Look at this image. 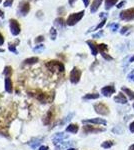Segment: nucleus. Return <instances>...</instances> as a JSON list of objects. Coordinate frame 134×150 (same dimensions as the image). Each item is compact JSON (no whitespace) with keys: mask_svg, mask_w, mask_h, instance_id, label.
<instances>
[{"mask_svg":"<svg viewBox=\"0 0 134 150\" xmlns=\"http://www.w3.org/2000/svg\"><path fill=\"white\" fill-rule=\"evenodd\" d=\"M45 66L48 70H50L52 72H60V73H62L65 70L64 64L60 61H57V60H51V61L46 62Z\"/></svg>","mask_w":134,"mask_h":150,"instance_id":"nucleus-1","label":"nucleus"},{"mask_svg":"<svg viewBox=\"0 0 134 150\" xmlns=\"http://www.w3.org/2000/svg\"><path fill=\"white\" fill-rule=\"evenodd\" d=\"M84 14H85L84 10H81V11H79V12H75V13H71L67 17L66 25H68V26H74L75 24H77L82 18H83Z\"/></svg>","mask_w":134,"mask_h":150,"instance_id":"nucleus-2","label":"nucleus"},{"mask_svg":"<svg viewBox=\"0 0 134 150\" xmlns=\"http://www.w3.org/2000/svg\"><path fill=\"white\" fill-rule=\"evenodd\" d=\"M30 11V3L26 0H22L20 3L18 4V8H17V13L18 15L26 16Z\"/></svg>","mask_w":134,"mask_h":150,"instance_id":"nucleus-3","label":"nucleus"},{"mask_svg":"<svg viewBox=\"0 0 134 150\" xmlns=\"http://www.w3.org/2000/svg\"><path fill=\"white\" fill-rule=\"evenodd\" d=\"M81 75H82L81 70H80L78 67H74V68L70 71V74H69L70 82H71L72 84H77L80 81Z\"/></svg>","mask_w":134,"mask_h":150,"instance_id":"nucleus-4","label":"nucleus"},{"mask_svg":"<svg viewBox=\"0 0 134 150\" xmlns=\"http://www.w3.org/2000/svg\"><path fill=\"white\" fill-rule=\"evenodd\" d=\"M94 110L97 114L101 115V116H107L109 114V108L106 104L102 103V102H99V103H96L94 104Z\"/></svg>","mask_w":134,"mask_h":150,"instance_id":"nucleus-5","label":"nucleus"},{"mask_svg":"<svg viewBox=\"0 0 134 150\" xmlns=\"http://www.w3.org/2000/svg\"><path fill=\"white\" fill-rule=\"evenodd\" d=\"M9 28H10V32L13 36L19 35V33L21 32L20 24H19V22L16 20V19L12 18L9 20Z\"/></svg>","mask_w":134,"mask_h":150,"instance_id":"nucleus-6","label":"nucleus"},{"mask_svg":"<svg viewBox=\"0 0 134 150\" xmlns=\"http://www.w3.org/2000/svg\"><path fill=\"white\" fill-rule=\"evenodd\" d=\"M120 19L125 21H131L134 20V8H129L126 10H123L120 13Z\"/></svg>","mask_w":134,"mask_h":150,"instance_id":"nucleus-7","label":"nucleus"},{"mask_svg":"<svg viewBox=\"0 0 134 150\" xmlns=\"http://www.w3.org/2000/svg\"><path fill=\"white\" fill-rule=\"evenodd\" d=\"M105 131V128H101V127H96V126H92V125H84L83 126V132L86 134H90V133H100Z\"/></svg>","mask_w":134,"mask_h":150,"instance_id":"nucleus-8","label":"nucleus"},{"mask_svg":"<svg viewBox=\"0 0 134 150\" xmlns=\"http://www.w3.org/2000/svg\"><path fill=\"white\" fill-rule=\"evenodd\" d=\"M115 87H114L113 84H110V85L104 86L103 88H101V94L105 97H110L112 94L115 93Z\"/></svg>","mask_w":134,"mask_h":150,"instance_id":"nucleus-9","label":"nucleus"},{"mask_svg":"<svg viewBox=\"0 0 134 150\" xmlns=\"http://www.w3.org/2000/svg\"><path fill=\"white\" fill-rule=\"evenodd\" d=\"M87 45L89 46L90 50H91V54L93 55V56H96L97 54H98V44H96V42L93 40H87L86 41Z\"/></svg>","mask_w":134,"mask_h":150,"instance_id":"nucleus-10","label":"nucleus"},{"mask_svg":"<svg viewBox=\"0 0 134 150\" xmlns=\"http://www.w3.org/2000/svg\"><path fill=\"white\" fill-rule=\"evenodd\" d=\"M83 123H93V124H98V125H106L107 121L103 118H92V119H87L82 121Z\"/></svg>","mask_w":134,"mask_h":150,"instance_id":"nucleus-11","label":"nucleus"},{"mask_svg":"<svg viewBox=\"0 0 134 150\" xmlns=\"http://www.w3.org/2000/svg\"><path fill=\"white\" fill-rule=\"evenodd\" d=\"M114 101L119 104H126L128 100H127V98H126V96L124 95L123 92H119L117 95L114 97Z\"/></svg>","mask_w":134,"mask_h":150,"instance_id":"nucleus-12","label":"nucleus"},{"mask_svg":"<svg viewBox=\"0 0 134 150\" xmlns=\"http://www.w3.org/2000/svg\"><path fill=\"white\" fill-rule=\"evenodd\" d=\"M36 98L38 99V100L40 101V102L42 103H47L49 102V101H51L53 99V95H48V94H44V93H41L39 94V95L36 96Z\"/></svg>","mask_w":134,"mask_h":150,"instance_id":"nucleus-13","label":"nucleus"},{"mask_svg":"<svg viewBox=\"0 0 134 150\" xmlns=\"http://www.w3.org/2000/svg\"><path fill=\"white\" fill-rule=\"evenodd\" d=\"M102 1L103 0H93L91 3V7H90V12L91 13H95V12L98 10L99 7H100Z\"/></svg>","mask_w":134,"mask_h":150,"instance_id":"nucleus-14","label":"nucleus"},{"mask_svg":"<svg viewBox=\"0 0 134 150\" xmlns=\"http://www.w3.org/2000/svg\"><path fill=\"white\" fill-rule=\"evenodd\" d=\"M67 138V135H65L64 133H57V134L55 135L54 137H53V143L55 145H57L58 143H61L62 140Z\"/></svg>","mask_w":134,"mask_h":150,"instance_id":"nucleus-15","label":"nucleus"},{"mask_svg":"<svg viewBox=\"0 0 134 150\" xmlns=\"http://www.w3.org/2000/svg\"><path fill=\"white\" fill-rule=\"evenodd\" d=\"M5 90L8 93H11L13 91V84H12V81L9 77L5 78Z\"/></svg>","mask_w":134,"mask_h":150,"instance_id":"nucleus-16","label":"nucleus"},{"mask_svg":"<svg viewBox=\"0 0 134 150\" xmlns=\"http://www.w3.org/2000/svg\"><path fill=\"white\" fill-rule=\"evenodd\" d=\"M54 25L56 26V27L59 28V29L63 28L65 25H66V21H65L62 17H58V18H56L54 20Z\"/></svg>","mask_w":134,"mask_h":150,"instance_id":"nucleus-17","label":"nucleus"},{"mask_svg":"<svg viewBox=\"0 0 134 150\" xmlns=\"http://www.w3.org/2000/svg\"><path fill=\"white\" fill-rule=\"evenodd\" d=\"M121 91H122L123 93H125L130 100H134V91H132L131 89L127 88V87H124V86L121 87Z\"/></svg>","mask_w":134,"mask_h":150,"instance_id":"nucleus-18","label":"nucleus"},{"mask_svg":"<svg viewBox=\"0 0 134 150\" xmlns=\"http://www.w3.org/2000/svg\"><path fill=\"white\" fill-rule=\"evenodd\" d=\"M79 130V127L77 124H69L68 126L66 127V132H69V133H73V134H75V133H77Z\"/></svg>","mask_w":134,"mask_h":150,"instance_id":"nucleus-19","label":"nucleus"},{"mask_svg":"<svg viewBox=\"0 0 134 150\" xmlns=\"http://www.w3.org/2000/svg\"><path fill=\"white\" fill-rule=\"evenodd\" d=\"M106 20H107V18H103L101 20V22H99L98 24H97L96 26H95L94 28H90L88 31H87V33H89V32H92V31H96V30H99V29H101L102 27H103L104 25H105V23H106Z\"/></svg>","mask_w":134,"mask_h":150,"instance_id":"nucleus-20","label":"nucleus"},{"mask_svg":"<svg viewBox=\"0 0 134 150\" xmlns=\"http://www.w3.org/2000/svg\"><path fill=\"white\" fill-rule=\"evenodd\" d=\"M19 44V40H16L15 42H9L8 43V49L10 50L11 52H13L14 54H17V50H16V47H17V45Z\"/></svg>","mask_w":134,"mask_h":150,"instance_id":"nucleus-21","label":"nucleus"},{"mask_svg":"<svg viewBox=\"0 0 134 150\" xmlns=\"http://www.w3.org/2000/svg\"><path fill=\"white\" fill-rule=\"evenodd\" d=\"M38 61H39L38 57H30V58H27V59L24 60L23 63H24V64H26V65H31V64L37 63Z\"/></svg>","mask_w":134,"mask_h":150,"instance_id":"nucleus-22","label":"nucleus"},{"mask_svg":"<svg viewBox=\"0 0 134 150\" xmlns=\"http://www.w3.org/2000/svg\"><path fill=\"white\" fill-rule=\"evenodd\" d=\"M118 0H105V9L106 10H109L111 7H113L117 3Z\"/></svg>","mask_w":134,"mask_h":150,"instance_id":"nucleus-23","label":"nucleus"},{"mask_svg":"<svg viewBox=\"0 0 134 150\" xmlns=\"http://www.w3.org/2000/svg\"><path fill=\"white\" fill-rule=\"evenodd\" d=\"M99 94L98 93H88L85 96H83V99L85 100H91V99H98Z\"/></svg>","mask_w":134,"mask_h":150,"instance_id":"nucleus-24","label":"nucleus"},{"mask_svg":"<svg viewBox=\"0 0 134 150\" xmlns=\"http://www.w3.org/2000/svg\"><path fill=\"white\" fill-rule=\"evenodd\" d=\"M132 28H133L132 25H125V26H123V27L121 28V30H120V34H122V35L128 34Z\"/></svg>","mask_w":134,"mask_h":150,"instance_id":"nucleus-25","label":"nucleus"},{"mask_svg":"<svg viewBox=\"0 0 134 150\" xmlns=\"http://www.w3.org/2000/svg\"><path fill=\"white\" fill-rule=\"evenodd\" d=\"M40 141H41V139H40V138H35V139L31 140L30 142H28V144L30 145L31 148H32V149H35L36 147H37L38 145L40 144Z\"/></svg>","mask_w":134,"mask_h":150,"instance_id":"nucleus-26","label":"nucleus"},{"mask_svg":"<svg viewBox=\"0 0 134 150\" xmlns=\"http://www.w3.org/2000/svg\"><path fill=\"white\" fill-rule=\"evenodd\" d=\"M113 145H114L113 141H111V140H106V141L102 142L101 147H102V148H104V149H109V148H111Z\"/></svg>","mask_w":134,"mask_h":150,"instance_id":"nucleus-27","label":"nucleus"},{"mask_svg":"<svg viewBox=\"0 0 134 150\" xmlns=\"http://www.w3.org/2000/svg\"><path fill=\"white\" fill-rule=\"evenodd\" d=\"M3 75L5 77H10L12 75V67L11 66H5V67H4Z\"/></svg>","mask_w":134,"mask_h":150,"instance_id":"nucleus-28","label":"nucleus"},{"mask_svg":"<svg viewBox=\"0 0 134 150\" xmlns=\"http://www.w3.org/2000/svg\"><path fill=\"white\" fill-rule=\"evenodd\" d=\"M98 50L101 53H106V51H108V46L104 43H101V44H98Z\"/></svg>","mask_w":134,"mask_h":150,"instance_id":"nucleus-29","label":"nucleus"},{"mask_svg":"<svg viewBox=\"0 0 134 150\" xmlns=\"http://www.w3.org/2000/svg\"><path fill=\"white\" fill-rule=\"evenodd\" d=\"M52 112H53V110L52 109H50L49 111H48V113H47V115H46V119L44 120V123L45 124H48V123L50 122V120L52 119V117H53V114H52Z\"/></svg>","mask_w":134,"mask_h":150,"instance_id":"nucleus-30","label":"nucleus"},{"mask_svg":"<svg viewBox=\"0 0 134 150\" xmlns=\"http://www.w3.org/2000/svg\"><path fill=\"white\" fill-rule=\"evenodd\" d=\"M56 36H57V30H56L54 27H51V29H50V37H51V39L55 40Z\"/></svg>","mask_w":134,"mask_h":150,"instance_id":"nucleus-31","label":"nucleus"},{"mask_svg":"<svg viewBox=\"0 0 134 150\" xmlns=\"http://www.w3.org/2000/svg\"><path fill=\"white\" fill-rule=\"evenodd\" d=\"M112 131L114 133H116V134H122L123 130H122V127L120 126V125H118V126H115L112 129Z\"/></svg>","mask_w":134,"mask_h":150,"instance_id":"nucleus-32","label":"nucleus"},{"mask_svg":"<svg viewBox=\"0 0 134 150\" xmlns=\"http://www.w3.org/2000/svg\"><path fill=\"white\" fill-rule=\"evenodd\" d=\"M45 49V46L43 44H39V45H37V46H35L33 48V51L34 52H40V51H42V50H44Z\"/></svg>","mask_w":134,"mask_h":150,"instance_id":"nucleus-33","label":"nucleus"},{"mask_svg":"<svg viewBox=\"0 0 134 150\" xmlns=\"http://www.w3.org/2000/svg\"><path fill=\"white\" fill-rule=\"evenodd\" d=\"M108 27H110V28H111V30L113 31V32H115V31H117V29L119 28V24H118V23L109 24Z\"/></svg>","mask_w":134,"mask_h":150,"instance_id":"nucleus-34","label":"nucleus"},{"mask_svg":"<svg viewBox=\"0 0 134 150\" xmlns=\"http://www.w3.org/2000/svg\"><path fill=\"white\" fill-rule=\"evenodd\" d=\"M43 41H44V36L39 35V36H37V37L35 38L34 42H35V43H40V42H43Z\"/></svg>","mask_w":134,"mask_h":150,"instance_id":"nucleus-35","label":"nucleus"},{"mask_svg":"<svg viewBox=\"0 0 134 150\" xmlns=\"http://www.w3.org/2000/svg\"><path fill=\"white\" fill-rule=\"evenodd\" d=\"M13 1L14 0H5V1L3 2V5L5 7H10L12 4H13Z\"/></svg>","mask_w":134,"mask_h":150,"instance_id":"nucleus-36","label":"nucleus"},{"mask_svg":"<svg viewBox=\"0 0 134 150\" xmlns=\"http://www.w3.org/2000/svg\"><path fill=\"white\" fill-rule=\"evenodd\" d=\"M101 55H102V57L104 58L105 60H113V57H111L109 54H107V53H101Z\"/></svg>","mask_w":134,"mask_h":150,"instance_id":"nucleus-37","label":"nucleus"},{"mask_svg":"<svg viewBox=\"0 0 134 150\" xmlns=\"http://www.w3.org/2000/svg\"><path fill=\"white\" fill-rule=\"evenodd\" d=\"M127 78H128V80H130V81H133V82H134V69L130 72V73L128 74Z\"/></svg>","mask_w":134,"mask_h":150,"instance_id":"nucleus-38","label":"nucleus"},{"mask_svg":"<svg viewBox=\"0 0 134 150\" xmlns=\"http://www.w3.org/2000/svg\"><path fill=\"white\" fill-rule=\"evenodd\" d=\"M102 35H103V30H100L98 33H96V34H94L92 36V38H99V37H101Z\"/></svg>","mask_w":134,"mask_h":150,"instance_id":"nucleus-39","label":"nucleus"},{"mask_svg":"<svg viewBox=\"0 0 134 150\" xmlns=\"http://www.w3.org/2000/svg\"><path fill=\"white\" fill-rule=\"evenodd\" d=\"M129 130H130L131 133H134V121L130 123V125H129Z\"/></svg>","mask_w":134,"mask_h":150,"instance_id":"nucleus-40","label":"nucleus"},{"mask_svg":"<svg viewBox=\"0 0 134 150\" xmlns=\"http://www.w3.org/2000/svg\"><path fill=\"white\" fill-rule=\"evenodd\" d=\"M125 3H126V1H125V0H123V1H121L120 3H118L116 7H117V8H121V7H122L123 5H125Z\"/></svg>","mask_w":134,"mask_h":150,"instance_id":"nucleus-41","label":"nucleus"},{"mask_svg":"<svg viewBox=\"0 0 134 150\" xmlns=\"http://www.w3.org/2000/svg\"><path fill=\"white\" fill-rule=\"evenodd\" d=\"M3 43H4V37H3V35L1 34V32H0V46L3 45Z\"/></svg>","mask_w":134,"mask_h":150,"instance_id":"nucleus-42","label":"nucleus"},{"mask_svg":"<svg viewBox=\"0 0 134 150\" xmlns=\"http://www.w3.org/2000/svg\"><path fill=\"white\" fill-rule=\"evenodd\" d=\"M76 1H77V0H68V3H69V5H70V6H73V5H74V3H75Z\"/></svg>","mask_w":134,"mask_h":150,"instance_id":"nucleus-43","label":"nucleus"},{"mask_svg":"<svg viewBox=\"0 0 134 150\" xmlns=\"http://www.w3.org/2000/svg\"><path fill=\"white\" fill-rule=\"evenodd\" d=\"M83 1V3H84V6L85 7H87L89 5V2H90V0H82Z\"/></svg>","mask_w":134,"mask_h":150,"instance_id":"nucleus-44","label":"nucleus"},{"mask_svg":"<svg viewBox=\"0 0 134 150\" xmlns=\"http://www.w3.org/2000/svg\"><path fill=\"white\" fill-rule=\"evenodd\" d=\"M132 62H134V55L133 56H131L128 60V63H132Z\"/></svg>","mask_w":134,"mask_h":150,"instance_id":"nucleus-45","label":"nucleus"},{"mask_svg":"<svg viewBox=\"0 0 134 150\" xmlns=\"http://www.w3.org/2000/svg\"><path fill=\"white\" fill-rule=\"evenodd\" d=\"M0 17L1 18H4V12L1 10V9H0Z\"/></svg>","mask_w":134,"mask_h":150,"instance_id":"nucleus-46","label":"nucleus"},{"mask_svg":"<svg viewBox=\"0 0 134 150\" xmlns=\"http://www.w3.org/2000/svg\"><path fill=\"white\" fill-rule=\"evenodd\" d=\"M39 150H48V147L47 146H41Z\"/></svg>","mask_w":134,"mask_h":150,"instance_id":"nucleus-47","label":"nucleus"},{"mask_svg":"<svg viewBox=\"0 0 134 150\" xmlns=\"http://www.w3.org/2000/svg\"><path fill=\"white\" fill-rule=\"evenodd\" d=\"M128 150H134V143H133L132 145H131L130 147H129V149H128Z\"/></svg>","mask_w":134,"mask_h":150,"instance_id":"nucleus-48","label":"nucleus"},{"mask_svg":"<svg viewBox=\"0 0 134 150\" xmlns=\"http://www.w3.org/2000/svg\"><path fill=\"white\" fill-rule=\"evenodd\" d=\"M67 150H76L75 148H72V147H69V148H67Z\"/></svg>","mask_w":134,"mask_h":150,"instance_id":"nucleus-49","label":"nucleus"},{"mask_svg":"<svg viewBox=\"0 0 134 150\" xmlns=\"http://www.w3.org/2000/svg\"><path fill=\"white\" fill-rule=\"evenodd\" d=\"M1 52H4V49H0V53Z\"/></svg>","mask_w":134,"mask_h":150,"instance_id":"nucleus-50","label":"nucleus"},{"mask_svg":"<svg viewBox=\"0 0 134 150\" xmlns=\"http://www.w3.org/2000/svg\"><path fill=\"white\" fill-rule=\"evenodd\" d=\"M1 2H2V0H0V3H1Z\"/></svg>","mask_w":134,"mask_h":150,"instance_id":"nucleus-51","label":"nucleus"},{"mask_svg":"<svg viewBox=\"0 0 134 150\" xmlns=\"http://www.w3.org/2000/svg\"><path fill=\"white\" fill-rule=\"evenodd\" d=\"M34 1H38V0H34Z\"/></svg>","mask_w":134,"mask_h":150,"instance_id":"nucleus-52","label":"nucleus"},{"mask_svg":"<svg viewBox=\"0 0 134 150\" xmlns=\"http://www.w3.org/2000/svg\"><path fill=\"white\" fill-rule=\"evenodd\" d=\"M133 108H134V103H133Z\"/></svg>","mask_w":134,"mask_h":150,"instance_id":"nucleus-53","label":"nucleus"}]
</instances>
